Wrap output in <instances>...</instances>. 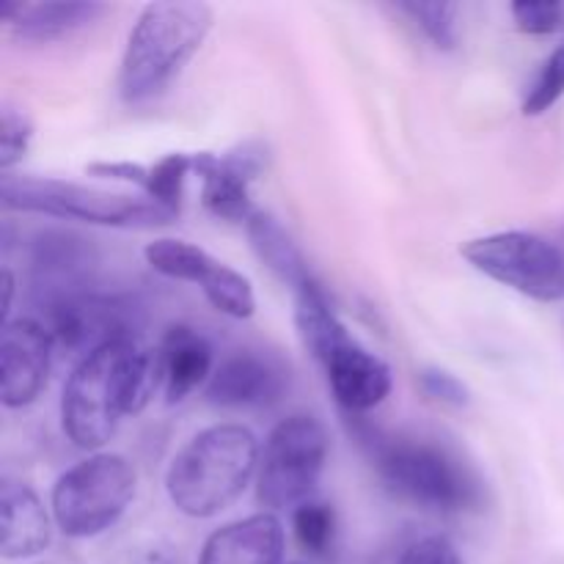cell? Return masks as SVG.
Instances as JSON below:
<instances>
[{
    "instance_id": "6da1fadb",
    "label": "cell",
    "mask_w": 564,
    "mask_h": 564,
    "mask_svg": "<svg viewBox=\"0 0 564 564\" xmlns=\"http://www.w3.org/2000/svg\"><path fill=\"white\" fill-rule=\"evenodd\" d=\"M163 386L158 350L116 339L80 358L61 394V427L77 449H102L121 419L135 416Z\"/></svg>"
},
{
    "instance_id": "7a4b0ae2",
    "label": "cell",
    "mask_w": 564,
    "mask_h": 564,
    "mask_svg": "<svg viewBox=\"0 0 564 564\" xmlns=\"http://www.w3.org/2000/svg\"><path fill=\"white\" fill-rule=\"evenodd\" d=\"M356 438L372 460L380 482L402 501L438 516L477 512L485 505V482L449 446L405 433H383L358 424Z\"/></svg>"
},
{
    "instance_id": "3957f363",
    "label": "cell",
    "mask_w": 564,
    "mask_h": 564,
    "mask_svg": "<svg viewBox=\"0 0 564 564\" xmlns=\"http://www.w3.org/2000/svg\"><path fill=\"white\" fill-rule=\"evenodd\" d=\"M213 9L196 0L149 3L138 14L119 66V94L130 105H147L196 58L213 31Z\"/></svg>"
},
{
    "instance_id": "277c9868",
    "label": "cell",
    "mask_w": 564,
    "mask_h": 564,
    "mask_svg": "<svg viewBox=\"0 0 564 564\" xmlns=\"http://www.w3.org/2000/svg\"><path fill=\"white\" fill-rule=\"evenodd\" d=\"M257 435L242 424H213L193 435L171 460L165 494L187 518H215L229 510L259 474Z\"/></svg>"
},
{
    "instance_id": "5b68a950",
    "label": "cell",
    "mask_w": 564,
    "mask_h": 564,
    "mask_svg": "<svg viewBox=\"0 0 564 564\" xmlns=\"http://www.w3.org/2000/svg\"><path fill=\"white\" fill-rule=\"evenodd\" d=\"M0 202L14 213H36L61 220H83L110 229H154L176 218L149 196H127L80 182L33 174H3Z\"/></svg>"
},
{
    "instance_id": "8992f818",
    "label": "cell",
    "mask_w": 564,
    "mask_h": 564,
    "mask_svg": "<svg viewBox=\"0 0 564 564\" xmlns=\"http://www.w3.org/2000/svg\"><path fill=\"white\" fill-rule=\"evenodd\" d=\"M135 468L127 457L97 452L66 468L53 485V521L66 538L86 540L119 523L135 499Z\"/></svg>"
},
{
    "instance_id": "52a82bcc",
    "label": "cell",
    "mask_w": 564,
    "mask_h": 564,
    "mask_svg": "<svg viewBox=\"0 0 564 564\" xmlns=\"http://www.w3.org/2000/svg\"><path fill=\"white\" fill-rule=\"evenodd\" d=\"M330 438L312 413L286 416L270 430L259 457L257 501L264 512L295 510L312 499L328 460Z\"/></svg>"
},
{
    "instance_id": "ba28073f",
    "label": "cell",
    "mask_w": 564,
    "mask_h": 564,
    "mask_svg": "<svg viewBox=\"0 0 564 564\" xmlns=\"http://www.w3.org/2000/svg\"><path fill=\"white\" fill-rule=\"evenodd\" d=\"M463 259L488 279L538 303L564 301V251L534 231H496L460 248Z\"/></svg>"
},
{
    "instance_id": "9c48e42d",
    "label": "cell",
    "mask_w": 564,
    "mask_h": 564,
    "mask_svg": "<svg viewBox=\"0 0 564 564\" xmlns=\"http://www.w3.org/2000/svg\"><path fill=\"white\" fill-rule=\"evenodd\" d=\"M143 259L163 279L202 286L204 297L226 317L248 319L257 312V295H253L251 281L193 242L160 237L143 248Z\"/></svg>"
},
{
    "instance_id": "30bf717a",
    "label": "cell",
    "mask_w": 564,
    "mask_h": 564,
    "mask_svg": "<svg viewBox=\"0 0 564 564\" xmlns=\"http://www.w3.org/2000/svg\"><path fill=\"white\" fill-rule=\"evenodd\" d=\"M55 345L77 356H91L116 339H138V308L119 295L83 290L42 306Z\"/></svg>"
},
{
    "instance_id": "8fae6325",
    "label": "cell",
    "mask_w": 564,
    "mask_h": 564,
    "mask_svg": "<svg viewBox=\"0 0 564 564\" xmlns=\"http://www.w3.org/2000/svg\"><path fill=\"white\" fill-rule=\"evenodd\" d=\"M55 339L42 319L17 317L0 334V400L6 408H25L47 386Z\"/></svg>"
},
{
    "instance_id": "7c38bea8",
    "label": "cell",
    "mask_w": 564,
    "mask_h": 564,
    "mask_svg": "<svg viewBox=\"0 0 564 564\" xmlns=\"http://www.w3.org/2000/svg\"><path fill=\"white\" fill-rule=\"evenodd\" d=\"M268 154L259 143H242L226 154L193 152V174L202 180V204L215 218L246 224L257 209L251 185L264 171Z\"/></svg>"
},
{
    "instance_id": "4fadbf2b",
    "label": "cell",
    "mask_w": 564,
    "mask_h": 564,
    "mask_svg": "<svg viewBox=\"0 0 564 564\" xmlns=\"http://www.w3.org/2000/svg\"><path fill=\"white\" fill-rule=\"evenodd\" d=\"M319 364L328 378L330 394L347 416H364L380 408L394 386L389 364L378 352L364 347L350 330L325 352Z\"/></svg>"
},
{
    "instance_id": "5bb4252c",
    "label": "cell",
    "mask_w": 564,
    "mask_h": 564,
    "mask_svg": "<svg viewBox=\"0 0 564 564\" xmlns=\"http://www.w3.org/2000/svg\"><path fill=\"white\" fill-rule=\"evenodd\" d=\"M286 372L268 356L253 350H240L226 356L209 378V405L229 408V411H257L270 408L284 397Z\"/></svg>"
},
{
    "instance_id": "9a60e30c",
    "label": "cell",
    "mask_w": 564,
    "mask_h": 564,
    "mask_svg": "<svg viewBox=\"0 0 564 564\" xmlns=\"http://www.w3.org/2000/svg\"><path fill=\"white\" fill-rule=\"evenodd\" d=\"M284 527L262 510L209 534L198 564H284Z\"/></svg>"
},
{
    "instance_id": "2e32d148",
    "label": "cell",
    "mask_w": 564,
    "mask_h": 564,
    "mask_svg": "<svg viewBox=\"0 0 564 564\" xmlns=\"http://www.w3.org/2000/svg\"><path fill=\"white\" fill-rule=\"evenodd\" d=\"M108 14V6L94 0H53V3H0V20L22 42L50 44L86 31Z\"/></svg>"
},
{
    "instance_id": "e0dca14e",
    "label": "cell",
    "mask_w": 564,
    "mask_h": 564,
    "mask_svg": "<svg viewBox=\"0 0 564 564\" xmlns=\"http://www.w3.org/2000/svg\"><path fill=\"white\" fill-rule=\"evenodd\" d=\"M53 540V523L36 490L22 479L0 485V554L3 560H31Z\"/></svg>"
},
{
    "instance_id": "ac0fdd59",
    "label": "cell",
    "mask_w": 564,
    "mask_h": 564,
    "mask_svg": "<svg viewBox=\"0 0 564 564\" xmlns=\"http://www.w3.org/2000/svg\"><path fill=\"white\" fill-rule=\"evenodd\" d=\"M158 356L169 405H180L193 391L207 386L218 367L209 339L191 325H171L160 341Z\"/></svg>"
},
{
    "instance_id": "d6986e66",
    "label": "cell",
    "mask_w": 564,
    "mask_h": 564,
    "mask_svg": "<svg viewBox=\"0 0 564 564\" xmlns=\"http://www.w3.org/2000/svg\"><path fill=\"white\" fill-rule=\"evenodd\" d=\"M248 240H251L257 257L268 264L270 273L279 281L292 286V292H297L301 286H306L308 281H314L312 268H308L306 257L297 248V242L292 240L290 231L279 224L270 213H257L246 220Z\"/></svg>"
},
{
    "instance_id": "ffe728a7",
    "label": "cell",
    "mask_w": 564,
    "mask_h": 564,
    "mask_svg": "<svg viewBox=\"0 0 564 564\" xmlns=\"http://www.w3.org/2000/svg\"><path fill=\"white\" fill-rule=\"evenodd\" d=\"M295 325L301 334L303 347L312 352L317 361H323L325 352L347 334V325L330 306L323 284L317 279L295 292Z\"/></svg>"
},
{
    "instance_id": "44dd1931",
    "label": "cell",
    "mask_w": 564,
    "mask_h": 564,
    "mask_svg": "<svg viewBox=\"0 0 564 564\" xmlns=\"http://www.w3.org/2000/svg\"><path fill=\"white\" fill-rule=\"evenodd\" d=\"M372 564H466L460 551L444 534H402L386 545Z\"/></svg>"
},
{
    "instance_id": "7402d4cb",
    "label": "cell",
    "mask_w": 564,
    "mask_h": 564,
    "mask_svg": "<svg viewBox=\"0 0 564 564\" xmlns=\"http://www.w3.org/2000/svg\"><path fill=\"white\" fill-rule=\"evenodd\" d=\"M193 174V154L171 152L154 165H149V180L143 196L152 198L171 215H180L182 196H185V180Z\"/></svg>"
},
{
    "instance_id": "603a6c76",
    "label": "cell",
    "mask_w": 564,
    "mask_h": 564,
    "mask_svg": "<svg viewBox=\"0 0 564 564\" xmlns=\"http://www.w3.org/2000/svg\"><path fill=\"white\" fill-rule=\"evenodd\" d=\"M397 11L405 14L438 50L457 47V14H460V6L457 3L405 0V3H397Z\"/></svg>"
},
{
    "instance_id": "cb8c5ba5",
    "label": "cell",
    "mask_w": 564,
    "mask_h": 564,
    "mask_svg": "<svg viewBox=\"0 0 564 564\" xmlns=\"http://www.w3.org/2000/svg\"><path fill=\"white\" fill-rule=\"evenodd\" d=\"M292 532H295L297 545L306 554L323 556L328 554L336 538V512L325 501L308 499L292 510Z\"/></svg>"
},
{
    "instance_id": "d4e9b609",
    "label": "cell",
    "mask_w": 564,
    "mask_h": 564,
    "mask_svg": "<svg viewBox=\"0 0 564 564\" xmlns=\"http://www.w3.org/2000/svg\"><path fill=\"white\" fill-rule=\"evenodd\" d=\"M564 97V44L556 47L543 66L538 69L534 80L529 83L527 97H523V116H543Z\"/></svg>"
},
{
    "instance_id": "484cf974",
    "label": "cell",
    "mask_w": 564,
    "mask_h": 564,
    "mask_svg": "<svg viewBox=\"0 0 564 564\" xmlns=\"http://www.w3.org/2000/svg\"><path fill=\"white\" fill-rule=\"evenodd\" d=\"M33 141V121L22 108L3 102L0 110V169L11 174L17 163L28 154Z\"/></svg>"
},
{
    "instance_id": "4316f807",
    "label": "cell",
    "mask_w": 564,
    "mask_h": 564,
    "mask_svg": "<svg viewBox=\"0 0 564 564\" xmlns=\"http://www.w3.org/2000/svg\"><path fill=\"white\" fill-rule=\"evenodd\" d=\"M510 11L518 31L529 33V36H551L564 22V6L554 0H516Z\"/></svg>"
},
{
    "instance_id": "83f0119b",
    "label": "cell",
    "mask_w": 564,
    "mask_h": 564,
    "mask_svg": "<svg viewBox=\"0 0 564 564\" xmlns=\"http://www.w3.org/2000/svg\"><path fill=\"white\" fill-rule=\"evenodd\" d=\"M419 389L424 391V397L438 405H452L463 408L468 405V389L457 375L446 372V369L427 367L419 372Z\"/></svg>"
},
{
    "instance_id": "f1b7e54d",
    "label": "cell",
    "mask_w": 564,
    "mask_h": 564,
    "mask_svg": "<svg viewBox=\"0 0 564 564\" xmlns=\"http://www.w3.org/2000/svg\"><path fill=\"white\" fill-rule=\"evenodd\" d=\"M88 174L97 176V180H113V182H130V185H138L143 191L149 180V169L141 163H132V160H102V163L88 165Z\"/></svg>"
},
{
    "instance_id": "f546056e",
    "label": "cell",
    "mask_w": 564,
    "mask_h": 564,
    "mask_svg": "<svg viewBox=\"0 0 564 564\" xmlns=\"http://www.w3.org/2000/svg\"><path fill=\"white\" fill-rule=\"evenodd\" d=\"M11 297H14V273L9 268H3V323H9Z\"/></svg>"
}]
</instances>
